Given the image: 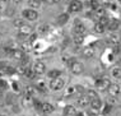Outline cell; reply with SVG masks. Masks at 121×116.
Wrapping results in <instances>:
<instances>
[{
	"mask_svg": "<svg viewBox=\"0 0 121 116\" xmlns=\"http://www.w3.org/2000/svg\"><path fill=\"white\" fill-rule=\"evenodd\" d=\"M111 108H112V105L107 103L106 106H104V108H103V115H107V114H108V112L111 111Z\"/></svg>",
	"mask_w": 121,
	"mask_h": 116,
	"instance_id": "cell-34",
	"label": "cell"
},
{
	"mask_svg": "<svg viewBox=\"0 0 121 116\" xmlns=\"http://www.w3.org/2000/svg\"><path fill=\"white\" fill-rule=\"evenodd\" d=\"M98 112H99V111H97V110H93V108H91V110L86 111L84 114H86V116H98Z\"/></svg>",
	"mask_w": 121,
	"mask_h": 116,
	"instance_id": "cell-31",
	"label": "cell"
},
{
	"mask_svg": "<svg viewBox=\"0 0 121 116\" xmlns=\"http://www.w3.org/2000/svg\"><path fill=\"white\" fill-rule=\"evenodd\" d=\"M77 92H78V87H77V85H70V87L66 89L65 96H73L74 93H77Z\"/></svg>",
	"mask_w": 121,
	"mask_h": 116,
	"instance_id": "cell-28",
	"label": "cell"
},
{
	"mask_svg": "<svg viewBox=\"0 0 121 116\" xmlns=\"http://www.w3.org/2000/svg\"><path fill=\"white\" fill-rule=\"evenodd\" d=\"M40 111L42 112V114H45V115H50V114H52V112L55 111V107H54V105L48 103V102H41Z\"/></svg>",
	"mask_w": 121,
	"mask_h": 116,
	"instance_id": "cell-9",
	"label": "cell"
},
{
	"mask_svg": "<svg viewBox=\"0 0 121 116\" xmlns=\"http://www.w3.org/2000/svg\"><path fill=\"white\" fill-rule=\"evenodd\" d=\"M107 91H108L110 96H115V97H117V96L121 93V87L119 84H116V83H111Z\"/></svg>",
	"mask_w": 121,
	"mask_h": 116,
	"instance_id": "cell-10",
	"label": "cell"
},
{
	"mask_svg": "<svg viewBox=\"0 0 121 116\" xmlns=\"http://www.w3.org/2000/svg\"><path fill=\"white\" fill-rule=\"evenodd\" d=\"M82 9H83V4H82V1H79V0H73V1H70L69 5H68L69 13H78V12H80Z\"/></svg>",
	"mask_w": 121,
	"mask_h": 116,
	"instance_id": "cell-6",
	"label": "cell"
},
{
	"mask_svg": "<svg viewBox=\"0 0 121 116\" xmlns=\"http://www.w3.org/2000/svg\"><path fill=\"white\" fill-rule=\"evenodd\" d=\"M65 85V80L63 78H54V79H50V83H48V88L54 92H59L64 88Z\"/></svg>",
	"mask_w": 121,
	"mask_h": 116,
	"instance_id": "cell-1",
	"label": "cell"
},
{
	"mask_svg": "<svg viewBox=\"0 0 121 116\" xmlns=\"http://www.w3.org/2000/svg\"><path fill=\"white\" fill-rule=\"evenodd\" d=\"M84 41V36L83 35H77V33H74V37H73V42L75 45H82Z\"/></svg>",
	"mask_w": 121,
	"mask_h": 116,
	"instance_id": "cell-24",
	"label": "cell"
},
{
	"mask_svg": "<svg viewBox=\"0 0 121 116\" xmlns=\"http://www.w3.org/2000/svg\"><path fill=\"white\" fill-rule=\"evenodd\" d=\"M111 75L115 79H121V68L120 66H115V68L111 70Z\"/></svg>",
	"mask_w": 121,
	"mask_h": 116,
	"instance_id": "cell-21",
	"label": "cell"
},
{
	"mask_svg": "<svg viewBox=\"0 0 121 116\" xmlns=\"http://www.w3.org/2000/svg\"><path fill=\"white\" fill-rule=\"evenodd\" d=\"M77 105L79 106L80 108H86V107H88V106L91 105V97H89L88 94L80 96V97L77 99Z\"/></svg>",
	"mask_w": 121,
	"mask_h": 116,
	"instance_id": "cell-8",
	"label": "cell"
},
{
	"mask_svg": "<svg viewBox=\"0 0 121 116\" xmlns=\"http://www.w3.org/2000/svg\"><path fill=\"white\" fill-rule=\"evenodd\" d=\"M24 24H26V23H24V18H15L14 21H13V26L17 27V28L22 27V26H24Z\"/></svg>",
	"mask_w": 121,
	"mask_h": 116,
	"instance_id": "cell-26",
	"label": "cell"
},
{
	"mask_svg": "<svg viewBox=\"0 0 121 116\" xmlns=\"http://www.w3.org/2000/svg\"><path fill=\"white\" fill-rule=\"evenodd\" d=\"M37 89L38 91H42V92H46V89H47L46 83H45L43 80H38L37 82Z\"/></svg>",
	"mask_w": 121,
	"mask_h": 116,
	"instance_id": "cell-30",
	"label": "cell"
},
{
	"mask_svg": "<svg viewBox=\"0 0 121 116\" xmlns=\"http://www.w3.org/2000/svg\"><path fill=\"white\" fill-rule=\"evenodd\" d=\"M103 116H106V115H103Z\"/></svg>",
	"mask_w": 121,
	"mask_h": 116,
	"instance_id": "cell-41",
	"label": "cell"
},
{
	"mask_svg": "<svg viewBox=\"0 0 121 116\" xmlns=\"http://www.w3.org/2000/svg\"><path fill=\"white\" fill-rule=\"evenodd\" d=\"M48 31H50V26L48 24H42L38 27V33H40V35H46Z\"/></svg>",
	"mask_w": 121,
	"mask_h": 116,
	"instance_id": "cell-27",
	"label": "cell"
},
{
	"mask_svg": "<svg viewBox=\"0 0 121 116\" xmlns=\"http://www.w3.org/2000/svg\"><path fill=\"white\" fill-rule=\"evenodd\" d=\"M107 103H110V105L116 103V97H115V96H110L108 99H107Z\"/></svg>",
	"mask_w": 121,
	"mask_h": 116,
	"instance_id": "cell-35",
	"label": "cell"
},
{
	"mask_svg": "<svg viewBox=\"0 0 121 116\" xmlns=\"http://www.w3.org/2000/svg\"><path fill=\"white\" fill-rule=\"evenodd\" d=\"M33 102H35V101H33V97L26 94L24 98H23V101H22V103H23L24 106H31V105H33Z\"/></svg>",
	"mask_w": 121,
	"mask_h": 116,
	"instance_id": "cell-25",
	"label": "cell"
},
{
	"mask_svg": "<svg viewBox=\"0 0 121 116\" xmlns=\"http://www.w3.org/2000/svg\"><path fill=\"white\" fill-rule=\"evenodd\" d=\"M69 19V14L68 13H64V14H60L57 17V24H65Z\"/></svg>",
	"mask_w": 121,
	"mask_h": 116,
	"instance_id": "cell-23",
	"label": "cell"
},
{
	"mask_svg": "<svg viewBox=\"0 0 121 116\" xmlns=\"http://www.w3.org/2000/svg\"><path fill=\"white\" fill-rule=\"evenodd\" d=\"M74 33H77V35H83V36H86V33H87V27L83 24V23L77 22V23H75V26H74Z\"/></svg>",
	"mask_w": 121,
	"mask_h": 116,
	"instance_id": "cell-11",
	"label": "cell"
},
{
	"mask_svg": "<svg viewBox=\"0 0 121 116\" xmlns=\"http://www.w3.org/2000/svg\"><path fill=\"white\" fill-rule=\"evenodd\" d=\"M87 94L91 98H96V97H98V96H97V93H96L94 91H88V93H87Z\"/></svg>",
	"mask_w": 121,
	"mask_h": 116,
	"instance_id": "cell-36",
	"label": "cell"
},
{
	"mask_svg": "<svg viewBox=\"0 0 121 116\" xmlns=\"http://www.w3.org/2000/svg\"><path fill=\"white\" fill-rule=\"evenodd\" d=\"M107 40H108V42L111 45H119L120 44V36L116 32H111Z\"/></svg>",
	"mask_w": 121,
	"mask_h": 116,
	"instance_id": "cell-16",
	"label": "cell"
},
{
	"mask_svg": "<svg viewBox=\"0 0 121 116\" xmlns=\"http://www.w3.org/2000/svg\"><path fill=\"white\" fill-rule=\"evenodd\" d=\"M3 10H4V9H3V5L0 4V13H3Z\"/></svg>",
	"mask_w": 121,
	"mask_h": 116,
	"instance_id": "cell-39",
	"label": "cell"
},
{
	"mask_svg": "<svg viewBox=\"0 0 121 116\" xmlns=\"http://www.w3.org/2000/svg\"><path fill=\"white\" fill-rule=\"evenodd\" d=\"M32 42H29V41H27V42H23V44L21 45V50L23 52H27V51H29L31 50V47H32Z\"/></svg>",
	"mask_w": 121,
	"mask_h": 116,
	"instance_id": "cell-29",
	"label": "cell"
},
{
	"mask_svg": "<svg viewBox=\"0 0 121 116\" xmlns=\"http://www.w3.org/2000/svg\"><path fill=\"white\" fill-rule=\"evenodd\" d=\"M107 28H108V31L110 32H116L117 29L120 28V21L119 19H110V23H108V26H107Z\"/></svg>",
	"mask_w": 121,
	"mask_h": 116,
	"instance_id": "cell-14",
	"label": "cell"
},
{
	"mask_svg": "<svg viewBox=\"0 0 121 116\" xmlns=\"http://www.w3.org/2000/svg\"><path fill=\"white\" fill-rule=\"evenodd\" d=\"M36 38H37V35H36V33H32L28 41H29V42H33V41H36Z\"/></svg>",
	"mask_w": 121,
	"mask_h": 116,
	"instance_id": "cell-37",
	"label": "cell"
},
{
	"mask_svg": "<svg viewBox=\"0 0 121 116\" xmlns=\"http://www.w3.org/2000/svg\"><path fill=\"white\" fill-rule=\"evenodd\" d=\"M32 69H33L36 75H42V74L46 73V65H45L43 61H40V60L35 62L33 66H32Z\"/></svg>",
	"mask_w": 121,
	"mask_h": 116,
	"instance_id": "cell-5",
	"label": "cell"
},
{
	"mask_svg": "<svg viewBox=\"0 0 121 116\" xmlns=\"http://www.w3.org/2000/svg\"><path fill=\"white\" fill-rule=\"evenodd\" d=\"M91 107L93 108V110H97V111H99L101 108L103 107V102L101 101L98 97H96V98H91Z\"/></svg>",
	"mask_w": 121,
	"mask_h": 116,
	"instance_id": "cell-12",
	"label": "cell"
},
{
	"mask_svg": "<svg viewBox=\"0 0 121 116\" xmlns=\"http://www.w3.org/2000/svg\"><path fill=\"white\" fill-rule=\"evenodd\" d=\"M106 28H107L106 26H103V24H101L99 22H97L93 27V31H94V33H97V35H102V33H104V31H106Z\"/></svg>",
	"mask_w": 121,
	"mask_h": 116,
	"instance_id": "cell-18",
	"label": "cell"
},
{
	"mask_svg": "<svg viewBox=\"0 0 121 116\" xmlns=\"http://www.w3.org/2000/svg\"><path fill=\"white\" fill-rule=\"evenodd\" d=\"M82 54H83V56H84V58H87V59H91V58H93V56L96 55V50H94L93 47H91V46H88V47L83 49V51H82Z\"/></svg>",
	"mask_w": 121,
	"mask_h": 116,
	"instance_id": "cell-15",
	"label": "cell"
},
{
	"mask_svg": "<svg viewBox=\"0 0 121 116\" xmlns=\"http://www.w3.org/2000/svg\"><path fill=\"white\" fill-rule=\"evenodd\" d=\"M22 15H23L24 19H27L29 22H35L38 19V13L36 12V9H24L23 12H22Z\"/></svg>",
	"mask_w": 121,
	"mask_h": 116,
	"instance_id": "cell-3",
	"label": "cell"
},
{
	"mask_svg": "<svg viewBox=\"0 0 121 116\" xmlns=\"http://www.w3.org/2000/svg\"><path fill=\"white\" fill-rule=\"evenodd\" d=\"M110 84H111V80L106 77L97 79L96 83H94V85H96V88L98 89V91H107L108 87H110Z\"/></svg>",
	"mask_w": 121,
	"mask_h": 116,
	"instance_id": "cell-4",
	"label": "cell"
},
{
	"mask_svg": "<svg viewBox=\"0 0 121 116\" xmlns=\"http://www.w3.org/2000/svg\"><path fill=\"white\" fill-rule=\"evenodd\" d=\"M32 33H33V28L28 24H24L18 28V36H21V37H28Z\"/></svg>",
	"mask_w": 121,
	"mask_h": 116,
	"instance_id": "cell-7",
	"label": "cell"
},
{
	"mask_svg": "<svg viewBox=\"0 0 121 116\" xmlns=\"http://www.w3.org/2000/svg\"><path fill=\"white\" fill-rule=\"evenodd\" d=\"M28 5L32 9H38L42 5V0H28Z\"/></svg>",
	"mask_w": 121,
	"mask_h": 116,
	"instance_id": "cell-22",
	"label": "cell"
},
{
	"mask_svg": "<svg viewBox=\"0 0 121 116\" xmlns=\"http://www.w3.org/2000/svg\"><path fill=\"white\" fill-rule=\"evenodd\" d=\"M37 92H38L37 87H33V85H27V87L24 88V93L27 96H31V97H33Z\"/></svg>",
	"mask_w": 121,
	"mask_h": 116,
	"instance_id": "cell-19",
	"label": "cell"
},
{
	"mask_svg": "<svg viewBox=\"0 0 121 116\" xmlns=\"http://www.w3.org/2000/svg\"><path fill=\"white\" fill-rule=\"evenodd\" d=\"M47 77L50 79H54V78H59L61 77V70H59V69H52L47 73Z\"/></svg>",
	"mask_w": 121,
	"mask_h": 116,
	"instance_id": "cell-20",
	"label": "cell"
},
{
	"mask_svg": "<svg viewBox=\"0 0 121 116\" xmlns=\"http://www.w3.org/2000/svg\"><path fill=\"white\" fill-rule=\"evenodd\" d=\"M1 97H3V92L0 91V98H1Z\"/></svg>",
	"mask_w": 121,
	"mask_h": 116,
	"instance_id": "cell-40",
	"label": "cell"
},
{
	"mask_svg": "<svg viewBox=\"0 0 121 116\" xmlns=\"http://www.w3.org/2000/svg\"><path fill=\"white\" fill-rule=\"evenodd\" d=\"M60 0H51V3H54V4H56V3H59Z\"/></svg>",
	"mask_w": 121,
	"mask_h": 116,
	"instance_id": "cell-38",
	"label": "cell"
},
{
	"mask_svg": "<svg viewBox=\"0 0 121 116\" xmlns=\"http://www.w3.org/2000/svg\"><path fill=\"white\" fill-rule=\"evenodd\" d=\"M99 23H101V24H103V26H106V27H107V26H108V23H110V19L107 18L106 15H103V17H101V18H99Z\"/></svg>",
	"mask_w": 121,
	"mask_h": 116,
	"instance_id": "cell-32",
	"label": "cell"
},
{
	"mask_svg": "<svg viewBox=\"0 0 121 116\" xmlns=\"http://www.w3.org/2000/svg\"><path fill=\"white\" fill-rule=\"evenodd\" d=\"M69 69H70V71H71V74H74V75H80L84 71V65H83V62H80V61H77V60H71V62H69Z\"/></svg>",
	"mask_w": 121,
	"mask_h": 116,
	"instance_id": "cell-2",
	"label": "cell"
},
{
	"mask_svg": "<svg viewBox=\"0 0 121 116\" xmlns=\"http://www.w3.org/2000/svg\"><path fill=\"white\" fill-rule=\"evenodd\" d=\"M9 56H10L12 59H14V60H19V61H21L26 55H24V52L22 51L21 49H14V50L12 51V54L9 55Z\"/></svg>",
	"mask_w": 121,
	"mask_h": 116,
	"instance_id": "cell-13",
	"label": "cell"
},
{
	"mask_svg": "<svg viewBox=\"0 0 121 116\" xmlns=\"http://www.w3.org/2000/svg\"><path fill=\"white\" fill-rule=\"evenodd\" d=\"M8 88V83H6V80H4V79H0V91H5V89Z\"/></svg>",
	"mask_w": 121,
	"mask_h": 116,
	"instance_id": "cell-33",
	"label": "cell"
},
{
	"mask_svg": "<svg viewBox=\"0 0 121 116\" xmlns=\"http://www.w3.org/2000/svg\"><path fill=\"white\" fill-rule=\"evenodd\" d=\"M64 115H65V116H75V115H77V108H75L74 106H71V105L65 106V108H64Z\"/></svg>",
	"mask_w": 121,
	"mask_h": 116,
	"instance_id": "cell-17",
	"label": "cell"
}]
</instances>
